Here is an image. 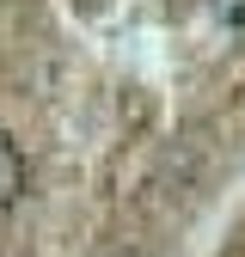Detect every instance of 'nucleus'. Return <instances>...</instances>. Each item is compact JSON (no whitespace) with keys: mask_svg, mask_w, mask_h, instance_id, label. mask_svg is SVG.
I'll return each instance as SVG.
<instances>
[{"mask_svg":"<svg viewBox=\"0 0 245 257\" xmlns=\"http://www.w3.org/2000/svg\"><path fill=\"white\" fill-rule=\"evenodd\" d=\"M25 178H31V166H25V147L0 128V220L7 214H19V202H25Z\"/></svg>","mask_w":245,"mask_h":257,"instance_id":"nucleus-1","label":"nucleus"}]
</instances>
